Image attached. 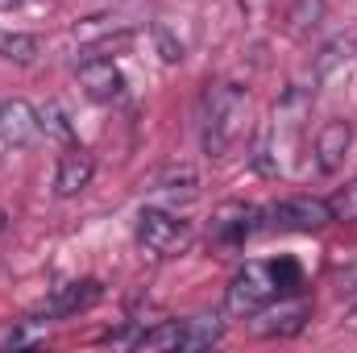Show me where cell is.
<instances>
[{
	"label": "cell",
	"instance_id": "5bb4252c",
	"mask_svg": "<svg viewBox=\"0 0 357 353\" xmlns=\"http://www.w3.org/2000/svg\"><path fill=\"white\" fill-rule=\"evenodd\" d=\"M38 54H42V42L33 33H8V38H0V59L4 63L29 67V63H38Z\"/></svg>",
	"mask_w": 357,
	"mask_h": 353
},
{
	"label": "cell",
	"instance_id": "5b68a950",
	"mask_svg": "<svg viewBox=\"0 0 357 353\" xmlns=\"http://www.w3.org/2000/svg\"><path fill=\"white\" fill-rule=\"evenodd\" d=\"M137 241L150 254L171 258V254H178L191 241V229H187V220H178V216L162 212V208H142L137 212Z\"/></svg>",
	"mask_w": 357,
	"mask_h": 353
},
{
	"label": "cell",
	"instance_id": "8992f818",
	"mask_svg": "<svg viewBox=\"0 0 357 353\" xmlns=\"http://www.w3.org/2000/svg\"><path fill=\"white\" fill-rule=\"evenodd\" d=\"M258 229H262V208H254V204H245V200L220 204V208L212 212V220H208V237H212L216 246H241V241L254 237Z\"/></svg>",
	"mask_w": 357,
	"mask_h": 353
},
{
	"label": "cell",
	"instance_id": "9a60e30c",
	"mask_svg": "<svg viewBox=\"0 0 357 353\" xmlns=\"http://www.w3.org/2000/svg\"><path fill=\"white\" fill-rule=\"evenodd\" d=\"M38 117H42V133H46V137H54V142H63V146H75L71 117H67V108H63L59 100H50L46 108H38Z\"/></svg>",
	"mask_w": 357,
	"mask_h": 353
},
{
	"label": "cell",
	"instance_id": "2e32d148",
	"mask_svg": "<svg viewBox=\"0 0 357 353\" xmlns=\"http://www.w3.org/2000/svg\"><path fill=\"white\" fill-rule=\"evenodd\" d=\"M137 350H178V320H167L158 329H142Z\"/></svg>",
	"mask_w": 357,
	"mask_h": 353
},
{
	"label": "cell",
	"instance_id": "7402d4cb",
	"mask_svg": "<svg viewBox=\"0 0 357 353\" xmlns=\"http://www.w3.org/2000/svg\"><path fill=\"white\" fill-rule=\"evenodd\" d=\"M38 341H42V337H38L33 329H8L0 345H4V350H21V345H38Z\"/></svg>",
	"mask_w": 357,
	"mask_h": 353
},
{
	"label": "cell",
	"instance_id": "44dd1931",
	"mask_svg": "<svg viewBox=\"0 0 357 353\" xmlns=\"http://www.w3.org/2000/svg\"><path fill=\"white\" fill-rule=\"evenodd\" d=\"M154 42H158V54H162V63H183V42H178L167 25H154Z\"/></svg>",
	"mask_w": 357,
	"mask_h": 353
},
{
	"label": "cell",
	"instance_id": "52a82bcc",
	"mask_svg": "<svg viewBox=\"0 0 357 353\" xmlns=\"http://www.w3.org/2000/svg\"><path fill=\"white\" fill-rule=\"evenodd\" d=\"M75 75H79L84 96L96 100V104H112V100L125 96V71H121L112 59H104V54H88Z\"/></svg>",
	"mask_w": 357,
	"mask_h": 353
},
{
	"label": "cell",
	"instance_id": "e0dca14e",
	"mask_svg": "<svg viewBox=\"0 0 357 353\" xmlns=\"http://www.w3.org/2000/svg\"><path fill=\"white\" fill-rule=\"evenodd\" d=\"M178 187H183L187 195H195L199 183H195V171H191V167H171V171H162V175L154 179V191H178Z\"/></svg>",
	"mask_w": 357,
	"mask_h": 353
},
{
	"label": "cell",
	"instance_id": "6da1fadb",
	"mask_svg": "<svg viewBox=\"0 0 357 353\" xmlns=\"http://www.w3.org/2000/svg\"><path fill=\"white\" fill-rule=\"evenodd\" d=\"M245 91L233 84H208L204 100H199V142L212 158H220L233 137H237V117H241Z\"/></svg>",
	"mask_w": 357,
	"mask_h": 353
},
{
	"label": "cell",
	"instance_id": "277c9868",
	"mask_svg": "<svg viewBox=\"0 0 357 353\" xmlns=\"http://www.w3.org/2000/svg\"><path fill=\"white\" fill-rule=\"evenodd\" d=\"M104 299V283L100 278H75V283H63L54 287L33 312H29V324H42V320H67L75 312H88L91 303Z\"/></svg>",
	"mask_w": 357,
	"mask_h": 353
},
{
	"label": "cell",
	"instance_id": "ba28073f",
	"mask_svg": "<svg viewBox=\"0 0 357 353\" xmlns=\"http://www.w3.org/2000/svg\"><path fill=\"white\" fill-rule=\"evenodd\" d=\"M42 133V117L29 100L13 96V100H0V142L13 146V150H25L29 142H38Z\"/></svg>",
	"mask_w": 357,
	"mask_h": 353
},
{
	"label": "cell",
	"instance_id": "cb8c5ba5",
	"mask_svg": "<svg viewBox=\"0 0 357 353\" xmlns=\"http://www.w3.org/2000/svg\"><path fill=\"white\" fill-rule=\"evenodd\" d=\"M17 4H21V0H0V8H17Z\"/></svg>",
	"mask_w": 357,
	"mask_h": 353
},
{
	"label": "cell",
	"instance_id": "ffe728a7",
	"mask_svg": "<svg viewBox=\"0 0 357 353\" xmlns=\"http://www.w3.org/2000/svg\"><path fill=\"white\" fill-rule=\"evenodd\" d=\"M116 29V17H104V13H96V17H88V21H79L71 33L79 38V42H96V38H108Z\"/></svg>",
	"mask_w": 357,
	"mask_h": 353
},
{
	"label": "cell",
	"instance_id": "ac0fdd59",
	"mask_svg": "<svg viewBox=\"0 0 357 353\" xmlns=\"http://www.w3.org/2000/svg\"><path fill=\"white\" fill-rule=\"evenodd\" d=\"M270 274H274V283H278L282 295H291V291L303 287V274H299V262H295V258H278V262H270Z\"/></svg>",
	"mask_w": 357,
	"mask_h": 353
},
{
	"label": "cell",
	"instance_id": "7c38bea8",
	"mask_svg": "<svg viewBox=\"0 0 357 353\" xmlns=\"http://www.w3.org/2000/svg\"><path fill=\"white\" fill-rule=\"evenodd\" d=\"M258 316H266L270 320V324H258L266 337H295V333L307 324V303H291V308H278V312L262 308Z\"/></svg>",
	"mask_w": 357,
	"mask_h": 353
},
{
	"label": "cell",
	"instance_id": "603a6c76",
	"mask_svg": "<svg viewBox=\"0 0 357 353\" xmlns=\"http://www.w3.org/2000/svg\"><path fill=\"white\" fill-rule=\"evenodd\" d=\"M4 229H8V212L0 208V237H4Z\"/></svg>",
	"mask_w": 357,
	"mask_h": 353
},
{
	"label": "cell",
	"instance_id": "7a4b0ae2",
	"mask_svg": "<svg viewBox=\"0 0 357 353\" xmlns=\"http://www.w3.org/2000/svg\"><path fill=\"white\" fill-rule=\"evenodd\" d=\"M274 299H282V291H278V283L270 274V262H245L225 287V312L241 316V320L258 316Z\"/></svg>",
	"mask_w": 357,
	"mask_h": 353
},
{
	"label": "cell",
	"instance_id": "d6986e66",
	"mask_svg": "<svg viewBox=\"0 0 357 353\" xmlns=\"http://www.w3.org/2000/svg\"><path fill=\"white\" fill-rule=\"evenodd\" d=\"M328 204H333V216H337V220H349V225H354L357 220V179H349Z\"/></svg>",
	"mask_w": 357,
	"mask_h": 353
},
{
	"label": "cell",
	"instance_id": "8fae6325",
	"mask_svg": "<svg viewBox=\"0 0 357 353\" xmlns=\"http://www.w3.org/2000/svg\"><path fill=\"white\" fill-rule=\"evenodd\" d=\"M220 337H225V316L220 312H199V316L178 320V350L183 353L212 350V345H220Z\"/></svg>",
	"mask_w": 357,
	"mask_h": 353
},
{
	"label": "cell",
	"instance_id": "30bf717a",
	"mask_svg": "<svg viewBox=\"0 0 357 353\" xmlns=\"http://www.w3.org/2000/svg\"><path fill=\"white\" fill-rule=\"evenodd\" d=\"M91 175H96L91 154L79 150V146H67V154H63L59 167H54V191H59L63 200H71V195H79V191L91 183Z\"/></svg>",
	"mask_w": 357,
	"mask_h": 353
},
{
	"label": "cell",
	"instance_id": "9c48e42d",
	"mask_svg": "<svg viewBox=\"0 0 357 353\" xmlns=\"http://www.w3.org/2000/svg\"><path fill=\"white\" fill-rule=\"evenodd\" d=\"M349 146H354V125L345 117H328L316 133V171L320 175H337L349 158Z\"/></svg>",
	"mask_w": 357,
	"mask_h": 353
},
{
	"label": "cell",
	"instance_id": "4fadbf2b",
	"mask_svg": "<svg viewBox=\"0 0 357 353\" xmlns=\"http://www.w3.org/2000/svg\"><path fill=\"white\" fill-rule=\"evenodd\" d=\"M324 13H328V0H291L287 4V29L295 38H307L324 21Z\"/></svg>",
	"mask_w": 357,
	"mask_h": 353
},
{
	"label": "cell",
	"instance_id": "3957f363",
	"mask_svg": "<svg viewBox=\"0 0 357 353\" xmlns=\"http://www.w3.org/2000/svg\"><path fill=\"white\" fill-rule=\"evenodd\" d=\"M333 204L316 200V195H291L262 208V229H282V233H316L324 225H333Z\"/></svg>",
	"mask_w": 357,
	"mask_h": 353
}]
</instances>
